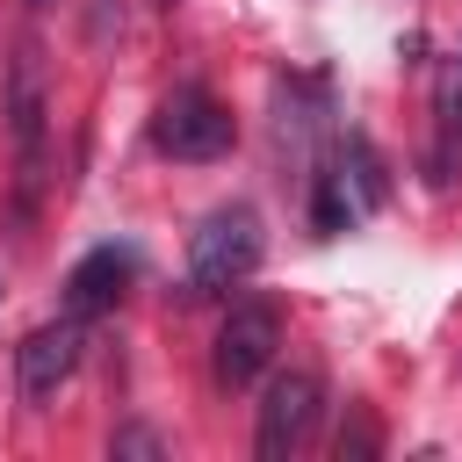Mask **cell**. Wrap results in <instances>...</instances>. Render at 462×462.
Listing matches in <instances>:
<instances>
[{
  "label": "cell",
  "mask_w": 462,
  "mask_h": 462,
  "mask_svg": "<svg viewBox=\"0 0 462 462\" xmlns=\"http://www.w3.org/2000/svg\"><path fill=\"white\" fill-rule=\"evenodd\" d=\"M159 7H173V0H159Z\"/></svg>",
  "instance_id": "obj_15"
},
{
  "label": "cell",
  "mask_w": 462,
  "mask_h": 462,
  "mask_svg": "<svg viewBox=\"0 0 462 462\" xmlns=\"http://www.w3.org/2000/svg\"><path fill=\"white\" fill-rule=\"evenodd\" d=\"M152 144L166 152V159H180V166H209V159H224L231 144H238V116L209 94V87H173L166 101H159V116H152Z\"/></svg>",
  "instance_id": "obj_1"
},
{
  "label": "cell",
  "mask_w": 462,
  "mask_h": 462,
  "mask_svg": "<svg viewBox=\"0 0 462 462\" xmlns=\"http://www.w3.org/2000/svg\"><path fill=\"white\" fill-rule=\"evenodd\" d=\"M79 346H87V318H51V325H36L22 346H14V390H22V404H43V397H58V383L79 368Z\"/></svg>",
  "instance_id": "obj_6"
},
{
  "label": "cell",
  "mask_w": 462,
  "mask_h": 462,
  "mask_svg": "<svg viewBox=\"0 0 462 462\" xmlns=\"http://www.w3.org/2000/svg\"><path fill=\"white\" fill-rule=\"evenodd\" d=\"M130 274H137V253H130V245H94V253H79L72 274H65V310H72V318H101V310L130 289Z\"/></svg>",
  "instance_id": "obj_7"
},
{
  "label": "cell",
  "mask_w": 462,
  "mask_h": 462,
  "mask_svg": "<svg viewBox=\"0 0 462 462\" xmlns=\"http://www.w3.org/2000/svg\"><path fill=\"white\" fill-rule=\"evenodd\" d=\"M339 166L354 173V188H361V209H375V202L390 195V180H383V159H375V144H368L361 130H346V137H339Z\"/></svg>",
  "instance_id": "obj_9"
},
{
  "label": "cell",
  "mask_w": 462,
  "mask_h": 462,
  "mask_svg": "<svg viewBox=\"0 0 462 462\" xmlns=\"http://www.w3.org/2000/svg\"><path fill=\"white\" fill-rule=\"evenodd\" d=\"M123 36V0H87V43H116Z\"/></svg>",
  "instance_id": "obj_11"
},
{
  "label": "cell",
  "mask_w": 462,
  "mask_h": 462,
  "mask_svg": "<svg viewBox=\"0 0 462 462\" xmlns=\"http://www.w3.org/2000/svg\"><path fill=\"white\" fill-rule=\"evenodd\" d=\"M354 217H361V202L346 195V173H339V166H318V173H310V231H318V238H339Z\"/></svg>",
  "instance_id": "obj_8"
},
{
  "label": "cell",
  "mask_w": 462,
  "mask_h": 462,
  "mask_svg": "<svg viewBox=\"0 0 462 462\" xmlns=\"http://www.w3.org/2000/svg\"><path fill=\"white\" fill-rule=\"evenodd\" d=\"M29 7H58V0H29Z\"/></svg>",
  "instance_id": "obj_14"
},
{
  "label": "cell",
  "mask_w": 462,
  "mask_h": 462,
  "mask_svg": "<svg viewBox=\"0 0 462 462\" xmlns=\"http://www.w3.org/2000/svg\"><path fill=\"white\" fill-rule=\"evenodd\" d=\"M43 130H51V101H43V51L22 36L7 58V137H14V166L22 188L43 180Z\"/></svg>",
  "instance_id": "obj_4"
},
{
  "label": "cell",
  "mask_w": 462,
  "mask_h": 462,
  "mask_svg": "<svg viewBox=\"0 0 462 462\" xmlns=\"http://www.w3.org/2000/svg\"><path fill=\"white\" fill-rule=\"evenodd\" d=\"M318 411H325V383H318L310 368H282V375L260 390V426H253V448H260L267 462L296 455V448L310 440Z\"/></svg>",
  "instance_id": "obj_5"
},
{
  "label": "cell",
  "mask_w": 462,
  "mask_h": 462,
  "mask_svg": "<svg viewBox=\"0 0 462 462\" xmlns=\"http://www.w3.org/2000/svg\"><path fill=\"white\" fill-rule=\"evenodd\" d=\"M339 455H375V419L354 404V426H339Z\"/></svg>",
  "instance_id": "obj_13"
},
{
  "label": "cell",
  "mask_w": 462,
  "mask_h": 462,
  "mask_svg": "<svg viewBox=\"0 0 462 462\" xmlns=\"http://www.w3.org/2000/svg\"><path fill=\"white\" fill-rule=\"evenodd\" d=\"M260 253H267V238H260V217H253L245 202L209 209V217H202V231L188 238V289H195V296L238 289V282L260 267Z\"/></svg>",
  "instance_id": "obj_2"
},
{
  "label": "cell",
  "mask_w": 462,
  "mask_h": 462,
  "mask_svg": "<svg viewBox=\"0 0 462 462\" xmlns=\"http://www.w3.org/2000/svg\"><path fill=\"white\" fill-rule=\"evenodd\" d=\"M274 346H282V310L267 303V296H238L231 310H224V325H217V383L224 390H245V383H260L267 375V361H274Z\"/></svg>",
  "instance_id": "obj_3"
},
{
  "label": "cell",
  "mask_w": 462,
  "mask_h": 462,
  "mask_svg": "<svg viewBox=\"0 0 462 462\" xmlns=\"http://www.w3.org/2000/svg\"><path fill=\"white\" fill-rule=\"evenodd\" d=\"M108 455H166V440H159L152 426H116V440H108Z\"/></svg>",
  "instance_id": "obj_12"
},
{
  "label": "cell",
  "mask_w": 462,
  "mask_h": 462,
  "mask_svg": "<svg viewBox=\"0 0 462 462\" xmlns=\"http://www.w3.org/2000/svg\"><path fill=\"white\" fill-rule=\"evenodd\" d=\"M455 152H462V72H440V152H433V180H448V166H455Z\"/></svg>",
  "instance_id": "obj_10"
}]
</instances>
